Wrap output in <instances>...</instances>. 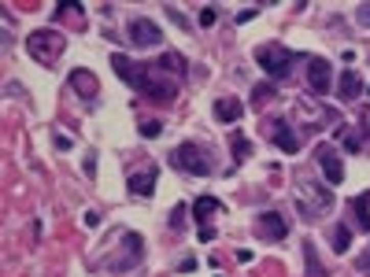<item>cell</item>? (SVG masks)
Instances as JSON below:
<instances>
[{
  "label": "cell",
  "instance_id": "6da1fadb",
  "mask_svg": "<svg viewBox=\"0 0 370 277\" xmlns=\"http://www.w3.org/2000/svg\"><path fill=\"white\" fill-rule=\"evenodd\" d=\"M171 163L178 166V170H185V174H196V178H207L211 170H215V163H211V156L200 144H193V141H185V144H178L174 152H171Z\"/></svg>",
  "mask_w": 370,
  "mask_h": 277
},
{
  "label": "cell",
  "instance_id": "7a4b0ae2",
  "mask_svg": "<svg viewBox=\"0 0 370 277\" xmlns=\"http://www.w3.org/2000/svg\"><path fill=\"white\" fill-rule=\"evenodd\" d=\"M292 56L289 48H282V44H259L256 48V63L263 67L270 78H289V70H292Z\"/></svg>",
  "mask_w": 370,
  "mask_h": 277
},
{
  "label": "cell",
  "instance_id": "3957f363",
  "mask_svg": "<svg viewBox=\"0 0 370 277\" xmlns=\"http://www.w3.org/2000/svg\"><path fill=\"white\" fill-rule=\"evenodd\" d=\"M137 92H145V96H148V100H156V104H171V100L178 96V85H174V82H163V78H159V70H156V63H148V67H145L141 85H137Z\"/></svg>",
  "mask_w": 370,
  "mask_h": 277
},
{
  "label": "cell",
  "instance_id": "277c9868",
  "mask_svg": "<svg viewBox=\"0 0 370 277\" xmlns=\"http://www.w3.org/2000/svg\"><path fill=\"white\" fill-rule=\"evenodd\" d=\"M26 48H30V56L34 59H56L59 52H63V34H56V30H41V34H30V41H26Z\"/></svg>",
  "mask_w": 370,
  "mask_h": 277
},
{
  "label": "cell",
  "instance_id": "5b68a950",
  "mask_svg": "<svg viewBox=\"0 0 370 277\" xmlns=\"http://www.w3.org/2000/svg\"><path fill=\"white\" fill-rule=\"evenodd\" d=\"M130 41L133 48H156V44H163V30L145 15H137V19H130Z\"/></svg>",
  "mask_w": 370,
  "mask_h": 277
},
{
  "label": "cell",
  "instance_id": "8992f818",
  "mask_svg": "<svg viewBox=\"0 0 370 277\" xmlns=\"http://www.w3.org/2000/svg\"><path fill=\"white\" fill-rule=\"evenodd\" d=\"M307 85H311L315 96H326V92H330V85H333V67H330V59L311 56V63H307Z\"/></svg>",
  "mask_w": 370,
  "mask_h": 277
},
{
  "label": "cell",
  "instance_id": "52a82bcc",
  "mask_svg": "<svg viewBox=\"0 0 370 277\" xmlns=\"http://www.w3.org/2000/svg\"><path fill=\"white\" fill-rule=\"evenodd\" d=\"M256 225H259V233H263L267 240H285L289 237V222L282 218V211H259Z\"/></svg>",
  "mask_w": 370,
  "mask_h": 277
},
{
  "label": "cell",
  "instance_id": "ba28073f",
  "mask_svg": "<svg viewBox=\"0 0 370 277\" xmlns=\"http://www.w3.org/2000/svg\"><path fill=\"white\" fill-rule=\"evenodd\" d=\"M145 67H148V63H133V59H130L126 52H115V56H111V70H115V74H119V78L126 82V85H133V89L141 85V78H145Z\"/></svg>",
  "mask_w": 370,
  "mask_h": 277
},
{
  "label": "cell",
  "instance_id": "9c48e42d",
  "mask_svg": "<svg viewBox=\"0 0 370 277\" xmlns=\"http://www.w3.org/2000/svg\"><path fill=\"white\" fill-rule=\"evenodd\" d=\"M315 156H318L322 174H326V185H341V181H344V163H341V156H337L330 144H322Z\"/></svg>",
  "mask_w": 370,
  "mask_h": 277
},
{
  "label": "cell",
  "instance_id": "30bf717a",
  "mask_svg": "<svg viewBox=\"0 0 370 277\" xmlns=\"http://www.w3.org/2000/svg\"><path fill=\"white\" fill-rule=\"evenodd\" d=\"M270 141L282 148L285 156H296V152H300V137L292 133V126H289V122H282V118L270 122Z\"/></svg>",
  "mask_w": 370,
  "mask_h": 277
},
{
  "label": "cell",
  "instance_id": "8fae6325",
  "mask_svg": "<svg viewBox=\"0 0 370 277\" xmlns=\"http://www.w3.org/2000/svg\"><path fill=\"white\" fill-rule=\"evenodd\" d=\"M130 192L133 196H152L156 192V166H148L141 174H130Z\"/></svg>",
  "mask_w": 370,
  "mask_h": 277
},
{
  "label": "cell",
  "instance_id": "7c38bea8",
  "mask_svg": "<svg viewBox=\"0 0 370 277\" xmlns=\"http://www.w3.org/2000/svg\"><path fill=\"white\" fill-rule=\"evenodd\" d=\"M241 115H244V104L241 100H215V118L219 122H229V126H234V122H241Z\"/></svg>",
  "mask_w": 370,
  "mask_h": 277
},
{
  "label": "cell",
  "instance_id": "4fadbf2b",
  "mask_svg": "<svg viewBox=\"0 0 370 277\" xmlns=\"http://www.w3.org/2000/svg\"><path fill=\"white\" fill-rule=\"evenodd\" d=\"M215 211H222V199H215V196H196L193 199V218L200 222V225H207V218Z\"/></svg>",
  "mask_w": 370,
  "mask_h": 277
},
{
  "label": "cell",
  "instance_id": "5bb4252c",
  "mask_svg": "<svg viewBox=\"0 0 370 277\" xmlns=\"http://www.w3.org/2000/svg\"><path fill=\"white\" fill-rule=\"evenodd\" d=\"M359 92H363V78L356 70H344L341 82H337V96H341V100H356Z\"/></svg>",
  "mask_w": 370,
  "mask_h": 277
},
{
  "label": "cell",
  "instance_id": "9a60e30c",
  "mask_svg": "<svg viewBox=\"0 0 370 277\" xmlns=\"http://www.w3.org/2000/svg\"><path fill=\"white\" fill-rule=\"evenodd\" d=\"M71 89H78L82 100H92V92H97V78H92L89 70H74V74H71Z\"/></svg>",
  "mask_w": 370,
  "mask_h": 277
},
{
  "label": "cell",
  "instance_id": "2e32d148",
  "mask_svg": "<svg viewBox=\"0 0 370 277\" xmlns=\"http://www.w3.org/2000/svg\"><path fill=\"white\" fill-rule=\"evenodd\" d=\"M304 263H307V277H330V270L322 266V259H318V251H315L311 240L304 244Z\"/></svg>",
  "mask_w": 370,
  "mask_h": 277
},
{
  "label": "cell",
  "instance_id": "e0dca14e",
  "mask_svg": "<svg viewBox=\"0 0 370 277\" xmlns=\"http://www.w3.org/2000/svg\"><path fill=\"white\" fill-rule=\"evenodd\" d=\"M156 67H159V70H171L174 78H185V59H181L178 52H163V56L156 59Z\"/></svg>",
  "mask_w": 370,
  "mask_h": 277
},
{
  "label": "cell",
  "instance_id": "ac0fdd59",
  "mask_svg": "<svg viewBox=\"0 0 370 277\" xmlns=\"http://www.w3.org/2000/svg\"><path fill=\"white\" fill-rule=\"evenodd\" d=\"M352 214L359 218V225L370 233V192H359L356 199H352Z\"/></svg>",
  "mask_w": 370,
  "mask_h": 277
},
{
  "label": "cell",
  "instance_id": "d6986e66",
  "mask_svg": "<svg viewBox=\"0 0 370 277\" xmlns=\"http://www.w3.org/2000/svg\"><path fill=\"white\" fill-rule=\"evenodd\" d=\"M229 148H234V159H237V163H244V159L252 156V141H248V137H244L241 130L229 133Z\"/></svg>",
  "mask_w": 370,
  "mask_h": 277
},
{
  "label": "cell",
  "instance_id": "ffe728a7",
  "mask_svg": "<svg viewBox=\"0 0 370 277\" xmlns=\"http://www.w3.org/2000/svg\"><path fill=\"white\" fill-rule=\"evenodd\" d=\"M330 244H333V251H337V255H344V251L352 248V229H348V225H333Z\"/></svg>",
  "mask_w": 370,
  "mask_h": 277
},
{
  "label": "cell",
  "instance_id": "44dd1931",
  "mask_svg": "<svg viewBox=\"0 0 370 277\" xmlns=\"http://www.w3.org/2000/svg\"><path fill=\"white\" fill-rule=\"evenodd\" d=\"M270 96H274V85H270V82H259V85H252V107H263Z\"/></svg>",
  "mask_w": 370,
  "mask_h": 277
},
{
  "label": "cell",
  "instance_id": "7402d4cb",
  "mask_svg": "<svg viewBox=\"0 0 370 277\" xmlns=\"http://www.w3.org/2000/svg\"><path fill=\"white\" fill-rule=\"evenodd\" d=\"M159 133H163V122L159 118H145L141 122V137H145V141H156Z\"/></svg>",
  "mask_w": 370,
  "mask_h": 277
},
{
  "label": "cell",
  "instance_id": "603a6c76",
  "mask_svg": "<svg viewBox=\"0 0 370 277\" xmlns=\"http://www.w3.org/2000/svg\"><path fill=\"white\" fill-rule=\"evenodd\" d=\"M337 137L344 141L348 152H363V141H359V133H348V130H337Z\"/></svg>",
  "mask_w": 370,
  "mask_h": 277
},
{
  "label": "cell",
  "instance_id": "cb8c5ba5",
  "mask_svg": "<svg viewBox=\"0 0 370 277\" xmlns=\"http://www.w3.org/2000/svg\"><path fill=\"white\" fill-rule=\"evenodd\" d=\"M167 19H171L174 26H181V30H193V22H189V19H185V15H181L178 8H167Z\"/></svg>",
  "mask_w": 370,
  "mask_h": 277
},
{
  "label": "cell",
  "instance_id": "d4e9b609",
  "mask_svg": "<svg viewBox=\"0 0 370 277\" xmlns=\"http://www.w3.org/2000/svg\"><path fill=\"white\" fill-rule=\"evenodd\" d=\"M82 170H85V178H92V174H97V152H85V159H82Z\"/></svg>",
  "mask_w": 370,
  "mask_h": 277
},
{
  "label": "cell",
  "instance_id": "484cf974",
  "mask_svg": "<svg viewBox=\"0 0 370 277\" xmlns=\"http://www.w3.org/2000/svg\"><path fill=\"white\" fill-rule=\"evenodd\" d=\"M185 211H189L185 204H178V207L171 211V229H181V222H185Z\"/></svg>",
  "mask_w": 370,
  "mask_h": 277
},
{
  "label": "cell",
  "instance_id": "4316f807",
  "mask_svg": "<svg viewBox=\"0 0 370 277\" xmlns=\"http://www.w3.org/2000/svg\"><path fill=\"white\" fill-rule=\"evenodd\" d=\"M215 19H219V11H215V8H204V11H200V26H215Z\"/></svg>",
  "mask_w": 370,
  "mask_h": 277
},
{
  "label": "cell",
  "instance_id": "83f0119b",
  "mask_svg": "<svg viewBox=\"0 0 370 277\" xmlns=\"http://www.w3.org/2000/svg\"><path fill=\"white\" fill-rule=\"evenodd\" d=\"M200 263H196V255H189V259H181V263H178V273H193Z\"/></svg>",
  "mask_w": 370,
  "mask_h": 277
},
{
  "label": "cell",
  "instance_id": "f1b7e54d",
  "mask_svg": "<svg viewBox=\"0 0 370 277\" xmlns=\"http://www.w3.org/2000/svg\"><path fill=\"white\" fill-rule=\"evenodd\" d=\"M356 19H359V26H370V4H363V8L356 11Z\"/></svg>",
  "mask_w": 370,
  "mask_h": 277
},
{
  "label": "cell",
  "instance_id": "f546056e",
  "mask_svg": "<svg viewBox=\"0 0 370 277\" xmlns=\"http://www.w3.org/2000/svg\"><path fill=\"white\" fill-rule=\"evenodd\" d=\"M85 225L97 229V225H100V214H97V211H85Z\"/></svg>",
  "mask_w": 370,
  "mask_h": 277
},
{
  "label": "cell",
  "instance_id": "4dcf8cb0",
  "mask_svg": "<svg viewBox=\"0 0 370 277\" xmlns=\"http://www.w3.org/2000/svg\"><path fill=\"white\" fill-rule=\"evenodd\" d=\"M359 273H366V277H370V248H366V255L359 259Z\"/></svg>",
  "mask_w": 370,
  "mask_h": 277
},
{
  "label": "cell",
  "instance_id": "1f68e13d",
  "mask_svg": "<svg viewBox=\"0 0 370 277\" xmlns=\"http://www.w3.org/2000/svg\"><path fill=\"white\" fill-rule=\"evenodd\" d=\"M200 240H215V229L211 225H200Z\"/></svg>",
  "mask_w": 370,
  "mask_h": 277
}]
</instances>
